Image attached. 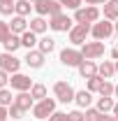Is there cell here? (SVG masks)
Returning <instances> with one entry per match:
<instances>
[{
    "label": "cell",
    "mask_w": 118,
    "mask_h": 121,
    "mask_svg": "<svg viewBox=\"0 0 118 121\" xmlns=\"http://www.w3.org/2000/svg\"><path fill=\"white\" fill-rule=\"evenodd\" d=\"M83 60H86L83 54L76 51V49H63V51H60V63L67 65V68H79Z\"/></svg>",
    "instance_id": "1"
},
{
    "label": "cell",
    "mask_w": 118,
    "mask_h": 121,
    "mask_svg": "<svg viewBox=\"0 0 118 121\" xmlns=\"http://www.w3.org/2000/svg\"><path fill=\"white\" fill-rule=\"evenodd\" d=\"M60 5L58 0H37L35 2V12L39 16H44V14H51V16H56V14H60Z\"/></svg>",
    "instance_id": "2"
},
{
    "label": "cell",
    "mask_w": 118,
    "mask_h": 121,
    "mask_svg": "<svg viewBox=\"0 0 118 121\" xmlns=\"http://www.w3.org/2000/svg\"><path fill=\"white\" fill-rule=\"evenodd\" d=\"M53 112H56V100H51V98H44V100H39L37 105H32V114L39 121L44 119V117H51Z\"/></svg>",
    "instance_id": "3"
},
{
    "label": "cell",
    "mask_w": 118,
    "mask_h": 121,
    "mask_svg": "<svg viewBox=\"0 0 118 121\" xmlns=\"http://www.w3.org/2000/svg\"><path fill=\"white\" fill-rule=\"evenodd\" d=\"M90 23H76L72 30H70V42L72 44H86V37L90 33Z\"/></svg>",
    "instance_id": "4"
},
{
    "label": "cell",
    "mask_w": 118,
    "mask_h": 121,
    "mask_svg": "<svg viewBox=\"0 0 118 121\" xmlns=\"http://www.w3.org/2000/svg\"><path fill=\"white\" fill-rule=\"evenodd\" d=\"M53 93H56V98H58L60 103H72L74 100V89L67 84V82H56L53 84Z\"/></svg>",
    "instance_id": "5"
},
{
    "label": "cell",
    "mask_w": 118,
    "mask_h": 121,
    "mask_svg": "<svg viewBox=\"0 0 118 121\" xmlns=\"http://www.w3.org/2000/svg\"><path fill=\"white\" fill-rule=\"evenodd\" d=\"M81 54H83V58L86 60H93V58H100L104 56V42H86V44L81 47Z\"/></svg>",
    "instance_id": "6"
},
{
    "label": "cell",
    "mask_w": 118,
    "mask_h": 121,
    "mask_svg": "<svg viewBox=\"0 0 118 121\" xmlns=\"http://www.w3.org/2000/svg\"><path fill=\"white\" fill-rule=\"evenodd\" d=\"M90 33H93V37L95 40H106V37H111L114 35V23H109V19H104V21H100V23H95L93 28H90Z\"/></svg>",
    "instance_id": "7"
},
{
    "label": "cell",
    "mask_w": 118,
    "mask_h": 121,
    "mask_svg": "<svg viewBox=\"0 0 118 121\" xmlns=\"http://www.w3.org/2000/svg\"><path fill=\"white\" fill-rule=\"evenodd\" d=\"M100 19V9L95 7V5H90V7H86V9H76V21L79 23H95Z\"/></svg>",
    "instance_id": "8"
},
{
    "label": "cell",
    "mask_w": 118,
    "mask_h": 121,
    "mask_svg": "<svg viewBox=\"0 0 118 121\" xmlns=\"http://www.w3.org/2000/svg\"><path fill=\"white\" fill-rule=\"evenodd\" d=\"M19 68H21V60L14 54H0V70L14 75V72H19Z\"/></svg>",
    "instance_id": "9"
},
{
    "label": "cell",
    "mask_w": 118,
    "mask_h": 121,
    "mask_svg": "<svg viewBox=\"0 0 118 121\" xmlns=\"http://www.w3.org/2000/svg\"><path fill=\"white\" fill-rule=\"evenodd\" d=\"M49 28H51V30H58V33H63V30H72V19L65 16V14H56V16H51Z\"/></svg>",
    "instance_id": "10"
},
{
    "label": "cell",
    "mask_w": 118,
    "mask_h": 121,
    "mask_svg": "<svg viewBox=\"0 0 118 121\" xmlns=\"http://www.w3.org/2000/svg\"><path fill=\"white\" fill-rule=\"evenodd\" d=\"M9 82H12V89H16L19 93H21V91H28V89H32V82H30V77L21 75V72H14V77H12Z\"/></svg>",
    "instance_id": "11"
},
{
    "label": "cell",
    "mask_w": 118,
    "mask_h": 121,
    "mask_svg": "<svg viewBox=\"0 0 118 121\" xmlns=\"http://www.w3.org/2000/svg\"><path fill=\"white\" fill-rule=\"evenodd\" d=\"M26 63H28L30 68H42V65H44V54H42L39 49H37V51L30 49L28 56H26Z\"/></svg>",
    "instance_id": "12"
},
{
    "label": "cell",
    "mask_w": 118,
    "mask_h": 121,
    "mask_svg": "<svg viewBox=\"0 0 118 121\" xmlns=\"http://www.w3.org/2000/svg\"><path fill=\"white\" fill-rule=\"evenodd\" d=\"M32 100H35V98H32L30 93H26V91H21V93H19V95L14 98V105H19L21 109H23V112H28L30 107H32Z\"/></svg>",
    "instance_id": "13"
},
{
    "label": "cell",
    "mask_w": 118,
    "mask_h": 121,
    "mask_svg": "<svg viewBox=\"0 0 118 121\" xmlns=\"http://www.w3.org/2000/svg\"><path fill=\"white\" fill-rule=\"evenodd\" d=\"M79 72H81V77H83V79H90V77L97 75V65H95L93 60H83V63L79 65Z\"/></svg>",
    "instance_id": "14"
},
{
    "label": "cell",
    "mask_w": 118,
    "mask_h": 121,
    "mask_svg": "<svg viewBox=\"0 0 118 121\" xmlns=\"http://www.w3.org/2000/svg\"><path fill=\"white\" fill-rule=\"evenodd\" d=\"M104 19H118V0H106L104 2Z\"/></svg>",
    "instance_id": "15"
},
{
    "label": "cell",
    "mask_w": 118,
    "mask_h": 121,
    "mask_svg": "<svg viewBox=\"0 0 118 121\" xmlns=\"http://www.w3.org/2000/svg\"><path fill=\"white\" fill-rule=\"evenodd\" d=\"M97 72H100V77H102V79H109V77L116 75V65H114L111 60H104L102 65L97 68Z\"/></svg>",
    "instance_id": "16"
},
{
    "label": "cell",
    "mask_w": 118,
    "mask_h": 121,
    "mask_svg": "<svg viewBox=\"0 0 118 121\" xmlns=\"http://www.w3.org/2000/svg\"><path fill=\"white\" fill-rule=\"evenodd\" d=\"M74 100H76L79 107H86V109H88L90 103H93V95H90V91H79V93L74 95Z\"/></svg>",
    "instance_id": "17"
},
{
    "label": "cell",
    "mask_w": 118,
    "mask_h": 121,
    "mask_svg": "<svg viewBox=\"0 0 118 121\" xmlns=\"http://www.w3.org/2000/svg\"><path fill=\"white\" fill-rule=\"evenodd\" d=\"M12 33H26V28H28V23H26V16H19L16 14L14 19H12Z\"/></svg>",
    "instance_id": "18"
},
{
    "label": "cell",
    "mask_w": 118,
    "mask_h": 121,
    "mask_svg": "<svg viewBox=\"0 0 118 121\" xmlns=\"http://www.w3.org/2000/svg\"><path fill=\"white\" fill-rule=\"evenodd\" d=\"M37 42H39V40H37V33H32V30H26V33H23V37H21V44L28 47V51L37 44Z\"/></svg>",
    "instance_id": "19"
},
{
    "label": "cell",
    "mask_w": 118,
    "mask_h": 121,
    "mask_svg": "<svg viewBox=\"0 0 118 121\" xmlns=\"http://www.w3.org/2000/svg\"><path fill=\"white\" fill-rule=\"evenodd\" d=\"M46 26H49V23H46L42 16H35V19L30 21V30H32V33H44Z\"/></svg>",
    "instance_id": "20"
},
{
    "label": "cell",
    "mask_w": 118,
    "mask_h": 121,
    "mask_svg": "<svg viewBox=\"0 0 118 121\" xmlns=\"http://www.w3.org/2000/svg\"><path fill=\"white\" fill-rule=\"evenodd\" d=\"M30 95H32L35 100H44V98H46V86H44V84H32Z\"/></svg>",
    "instance_id": "21"
},
{
    "label": "cell",
    "mask_w": 118,
    "mask_h": 121,
    "mask_svg": "<svg viewBox=\"0 0 118 121\" xmlns=\"http://www.w3.org/2000/svg\"><path fill=\"white\" fill-rule=\"evenodd\" d=\"M97 109H100L102 114H106L109 109H114V100H111V95H109V98L100 95V100H97Z\"/></svg>",
    "instance_id": "22"
},
{
    "label": "cell",
    "mask_w": 118,
    "mask_h": 121,
    "mask_svg": "<svg viewBox=\"0 0 118 121\" xmlns=\"http://www.w3.org/2000/svg\"><path fill=\"white\" fill-rule=\"evenodd\" d=\"M19 47H21V37H16L14 33H12V37L5 42V49H7V54H14Z\"/></svg>",
    "instance_id": "23"
},
{
    "label": "cell",
    "mask_w": 118,
    "mask_h": 121,
    "mask_svg": "<svg viewBox=\"0 0 118 121\" xmlns=\"http://www.w3.org/2000/svg\"><path fill=\"white\" fill-rule=\"evenodd\" d=\"M37 44H39V51H42V54H51V51H53V47H56V42H53L51 37H42Z\"/></svg>",
    "instance_id": "24"
},
{
    "label": "cell",
    "mask_w": 118,
    "mask_h": 121,
    "mask_svg": "<svg viewBox=\"0 0 118 121\" xmlns=\"http://www.w3.org/2000/svg\"><path fill=\"white\" fill-rule=\"evenodd\" d=\"M30 7H32V5H30V0H16V9H14V12H16L19 16H26V14L30 12Z\"/></svg>",
    "instance_id": "25"
},
{
    "label": "cell",
    "mask_w": 118,
    "mask_h": 121,
    "mask_svg": "<svg viewBox=\"0 0 118 121\" xmlns=\"http://www.w3.org/2000/svg\"><path fill=\"white\" fill-rule=\"evenodd\" d=\"M16 9V0H0V14H12Z\"/></svg>",
    "instance_id": "26"
},
{
    "label": "cell",
    "mask_w": 118,
    "mask_h": 121,
    "mask_svg": "<svg viewBox=\"0 0 118 121\" xmlns=\"http://www.w3.org/2000/svg\"><path fill=\"white\" fill-rule=\"evenodd\" d=\"M12 37V28H9V23H5V21H0V42L5 44L7 40Z\"/></svg>",
    "instance_id": "27"
},
{
    "label": "cell",
    "mask_w": 118,
    "mask_h": 121,
    "mask_svg": "<svg viewBox=\"0 0 118 121\" xmlns=\"http://www.w3.org/2000/svg\"><path fill=\"white\" fill-rule=\"evenodd\" d=\"M102 82H104V79H102L100 75L90 77V79H88V91H90V93H93V91H100V86H102Z\"/></svg>",
    "instance_id": "28"
},
{
    "label": "cell",
    "mask_w": 118,
    "mask_h": 121,
    "mask_svg": "<svg viewBox=\"0 0 118 121\" xmlns=\"http://www.w3.org/2000/svg\"><path fill=\"white\" fill-rule=\"evenodd\" d=\"M114 91H116V86H114L111 82H106V79H104V82H102V86H100V95H104V98H109V95H111Z\"/></svg>",
    "instance_id": "29"
},
{
    "label": "cell",
    "mask_w": 118,
    "mask_h": 121,
    "mask_svg": "<svg viewBox=\"0 0 118 121\" xmlns=\"http://www.w3.org/2000/svg\"><path fill=\"white\" fill-rule=\"evenodd\" d=\"M14 103V98H12V93L7 89H0V105L2 107H7V105H12Z\"/></svg>",
    "instance_id": "30"
},
{
    "label": "cell",
    "mask_w": 118,
    "mask_h": 121,
    "mask_svg": "<svg viewBox=\"0 0 118 121\" xmlns=\"http://www.w3.org/2000/svg\"><path fill=\"white\" fill-rule=\"evenodd\" d=\"M100 119H102V112H100L97 107H95V109H93V107L86 109V121H100Z\"/></svg>",
    "instance_id": "31"
},
{
    "label": "cell",
    "mask_w": 118,
    "mask_h": 121,
    "mask_svg": "<svg viewBox=\"0 0 118 121\" xmlns=\"http://www.w3.org/2000/svg\"><path fill=\"white\" fill-rule=\"evenodd\" d=\"M21 114H23V109H21L19 105H14V103H12V105H9V117H14V119H21Z\"/></svg>",
    "instance_id": "32"
},
{
    "label": "cell",
    "mask_w": 118,
    "mask_h": 121,
    "mask_svg": "<svg viewBox=\"0 0 118 121\" xmlns=\"http://www.w3.org/2000/svg\"><path fill=\"white\" fill-rule=\"evenodd\" d=\"M67 121H86V117H83L79 109H74V112H70V114H67Z\"/></svg>",
    "instance_id": "33"
},
{
    "label": "cell",
    "mask_w": 118,
    "mask_h": 121,
    "mask_svg": "<svg viewBox=\"0 0 118 121\" xmlns=\"http://www.w3.org/2000/svg\"><path fill=\"white\" fill-rule=\"evenodd\" d=\"M60 5H65L70 9H79L81 7V0H60Z\"/></svg>",
    "instance_id": "34"
},
{
    "label": "cell",
    "mask_w": 118,
    "mask_h": 121,
    "mask_svg": "<svg viewBox=\"0 0 118 121\" xmlns=\"http://www.w3.org/2000/svg\"><path fill=\"white\" fill-rule=\"evenodd\" d=\"M49 121H67V114H65V112H53V114L49 117Z\"/></svg>",
    "instance_id": "35"
},
{
    "label": "cell",
    "mask_w": 118,
    "mask_h": 121,
    "mask_svg": "<svg viewBox=\"0 0 118 121\" xmlns=\"http://www.w3.org/2000/svg\"><path fill=\"white\" fill-rule=\"evenodd\" d=\"M9 79H7V72L5 70H0V89H5V84H7Z\"/></svg>",
    "instance_id": "36"
},
{
    "label": "cell",
    "mask_w": 118,
    "mask_h": 121,
    "mask_svg": "<svg viewBox=\"0 0 118 121\" xmlns=\"http://www.w3.org/2000/svg\"><path fill=\"white\" fill-rule=\"evenodd\" d=\"M7 117H9V112H7L5 107L0 105V121H7Z\"/></svg>",
    "instance_id": "37"
},
{
    "label": "cell",
    "mask_w": 118,
    "mask_h": 121,
    "mask_svg": "<svg viewBox=\"0 0 118 121\" xmlns=\"http://www.w3.org/2000/svg\"><path fill=\"white\" fill-rule=\"evenodd\" d=\"M88 5H102V2H106V0H86Z\"/></svg>",
    "instance_id": "38"
},
{
    "label": "cell",
    "mask_w": 118,
    "mask_h": 121,
    "mask_svg": "<svg viewBox=\"0 0 118 121\" xmlns=\"http://www.w3.org/2000/svg\"><path fill=\"white\" fill-rule=\"evenodd\" d=\"M111 56H114V58L118 60V47H116V49H114V51H111Z\"/></svg>",
    "instance_id": "39"
},
{
    "label": "cell",
    "mask_w": 118,
    "mask_h": 121,
    "mask_svg": "<svg viewBox=\"0 0 118 121\" xmlns=\"http://www.w3.org/2000/svg\"><path fill=\"white\" fill-rule=\"evenodd\" d=\"M100 121H111V117H106V114H102V119Z\"/></svg>",
    "instance_id": "40"
},
{
    "label": "cell",
    "mask_w": 118,
    "mask_h": 121,
    "mask_svg": "<svg viewBox=\"0 0 118 121\" xmlns=\"http://www.w3.org/2000/svg\"><path fill=\"white\" fill-rule=\"evenodd\" d=\"M114 114H116V117H118V105H114Z\"/></svg>",
    "instance_id": "41"
},
{
    "label": "cell",
    "mask_w": 118,
    "mask_h": 121,
    "mask_svg": "<svg viewBox=\"0 0 118 121\" xmlns=\"http://www.w3.org/2000/svg\"><path fill=\"white\" fill-rule=\"evenodd\" d=\"M114 30H116V33H118V19H116V26H114Z\"/></svg>",
    "instance_id": "42"
},
{
    "label": "cell",
    "mask_w": 118,
    "mask_h": 121,
    "mask_svg": "<svg viewBox=\"0 0 118 121\" xmlns=\"http://www.w3.org/2000/svg\"><path fill=\"white\" fill-rule=\"evenodd\" d=\"M111 121H118V117H116V114H114V117H111Z\"/></svg>",
    "instance_id": "43"
},
{
    "label": "cell",
    "mask_w": 118,
    "mask_h": 121,
    "mask_svg": "<svg viewBox=\"0 0 118 121\" xmlns=\"http://www.w3.org/2000/svg\"><path fill=\"white\" fill-rule=\"evenodd\" d=\"M114 93H116V95H118V86H116V91H114Z\"/></svg>",
    "instance_id": "44"
},
{
    "label": "cell",
    "mask_w": 118,
    "mask_h": 121,
    "mask_svg": "<svg viewBox=\"0 0 118 121\" xmlns=\"http://www.w3.org/2000/svg\"><path fill=\"white\" fill-rule=\"evenodd\" d=\"M116 75H118V63H116Z\"/></svg>",
    "instance_id": "45"
},
{
    "label": "cell",
    "mask_w": 118,
    "mask_h": 121,
    "mask_svg": "<svg viewBox=\"0 0 118 121\" xmlns=\"http://www.w3.org/2000/svg\"><path fill=\"white\" fill-rule=\"evenodd\" d=\"M30 2H37V0H30Z\"/></svg>",
    "instance_id": "46"
}]
</instances>
